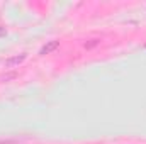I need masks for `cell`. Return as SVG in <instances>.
I'll return each instance as SVG.
<instances>
[{"mask_svg": "<svg viewBox=\"0 0 146 144\" xmlns=\"http://www.w3.org/2000/svg\"><path fill=\"white\" fill-rule=\"evenodd\" d=\"M58 46H60V42H58V41H51V42H48L46 46H42V48H41L39 54H42V56H44V54H49V53H51V51H54Z\"/></svg>", "mask_w": 146, "mask_h": 144, "instance_id": "cell-1", "label": "cell"}, {"mask_svg": "<svg viewBox=\"0 0 146 144\" xmlns=\"http://www.w3.org/2000/svg\"><path fill=\"white\" fill-rule=\"evenodd\" d=\"M26 59V54H21V56H14V58H9L5 61V66H14V65H21L22 61Z\"/></svg>", "mask_w": 146, "mask_h": 144, "instance_id": "cell-2", "label": "cell"}]
</instances>
